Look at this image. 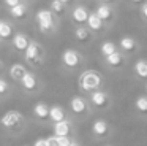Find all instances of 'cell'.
I'll return each instance as SVG.
<instances>
[{"label": "cell", "instance_id": "6da1fadb", "mask_svg": "<svg viewBox=\"0 0 147 146\" xmlns=\"http://www.w3.org/2000/svg\"><path fill=\"white\" fill-rule=\"evenodd\" d=\"M79 87L86 92H93L101 86V76L98 75L96 72H92V70H87V72L81 73L79 79Z\"/></svg>", "mask_w": 147, "mask_h": 146}, {"label": "cell", "instance_id": "7a4b0ae2", "mask_svg": "<svg viewBox=\"0 0 147 146\" xmlns=\"http://www.w3.org/2000/svg\"><path fill=\"white\" fill-rule=\"evenodd\" d=\"M36 22H38L40 32L43 33H49V32L54 30L55 24H54V14H52V10H40L35 16Z\"/></svg>", "mask_w": 147, "mask_h": 146}, {"label": "cell", "instance_id": "3957f363", "mask_svg": "<svg viewBox=\"0 0 147 146\" xmlns=\"http://www.w3.org/2000/svg\"><path fill=\"white\" fill-rule=\"evenodd\" d=\"M0 124L5 127V129L11 130V132H18L22 127V114L18 113V111H8L2 116Z\"/></svg>", "mask_w": 147, "mask_h": 146}, {"label": "cell", "instance_id": "277c9868", "mask_svg": "<svg viewBox=\"0 0 147 146\" xmlns=\"http://www.w3.org/2000/svg\"><path fill=\"white\" fill-rule=\"evenodd\" d=\"M24 53H26V60L32 65H40L43 62V48L36 41H30L29 48Z\"/></svg>", "mask_w": 147, "mask_h": 146}, {"label": "cell", "instance_id": "5b68a950", "mask_svg": "<svg viewBox=\"0 0 147 146\" xmlns=\"http://www.w3.org/2000/svg\"><path fill=\"white\" fill-rule=\"evenodd\" d=\"M81 60H82L81 54L74 49H67L62 54V62H63V65L68 67V68H76V67H79Z\"/></svg>", "mask_w": 147, "mask_h": 146}, {"label": "cell", "instance_id": "8992f818", "mask_svg": "<svg viewBox=\"0 0 147 146\" xmlns=\"http://www.w3.org/2000/svg\"><path fill=\"white\" fill-rule=\"evenodd\" d=\"M90 100H92V103L95 105L96 108H106L109 105V97H108V94L106 92H103V91H93L92 92V95H90Z\"/></svg>", "mask_w": 147, "mask_h": 146}, {"label": "cell", "instance_id": "52a82bcc", "mask_svg": "<svg viewBox=\"0 0 147 146\" xmlns=\"http://www.w3.org/2000/svg\"><path fill=\"white\" fill-rule=\"evenodd\" d=\"M70 108L74 114H82V113H86V110H87V103L82 97L76 95V97H73L70 100Z\"/></svg>", "mask_w": 147, "mask_h": 146}, {"label": "cell", "instance_id": "ba28073f", "mask_svg": "<svg viewBox=\"0 0 147 146\" xmlns=\"http://www.w3.org/2000/svg\"><path fill=\"white\" fill-rule=\"evenodd\" d=\"M71 130V122L70 121H59V122L54 124V133L57 136H68V133H70Z\"/></svg>", "mask_w": 147, "mask_h": 146}, {"label": "cell", "instance_id": "9c48e42d", "mask_svg": "<svg viewBox=\"0 0 147 146\" xmlns=\"http://www.w3.org/2000/svg\"><path fill=\"white\" fill-rule=\"evenodd\" d=\"M106 62H108V65L111 67V68H119V67L123 65V56H122V53H119V51H114L112 54L106 56Z\"/></svg>", "mask_w": 147, "mask_h": 146}, {"label": "cell", "instance_id": "30bf717a", "mask_svg": "<svg viewBox=\"0 0 147 146\" xmlns=\"http://www.w3.org/2000/svg\"><path fill=\"white\" fill-rule=\"evenodd\" d=\"M29 44H30V41H29V38H27L26 35H22V33L14 35L13 46H14V49H16V51H22V53H24V51L29 48Z\"/></svg>", "mask_w": 147, "mask_h": 146}, {"label": "cell", "instance_id": "8fae6325", "mask_svg": "<svg viewBox=\"0 0 147 146\" xmlns=\"http://www.w3.org/2000/svg\"><path fill=\"white\" fill-rule=\"evenodd\" d=\"M89 14L90 13L87 11L84 6H76V8L73 10V21L78 22V24H84V22H87V19H89Z\"/></svg>", "mask_w": 147, "mask_h": 146}, {"label": "cell", "instance_id": "7c38bea8", "mask_svg": "<svg viewBox=\"0 0 147 146\" xmlns=\"http://www.w3.org/2000/svg\"><path fill=\"white\" fill-rule=\"evenodd\" d=\"M87 25H89L90 30H96V32H98V30H101V29H103V19L96 14V11L95 13H90L89 19H87Z\"/></svg>", "mask_w": 147, "mask_h": 146}, {"label": "cell", "instance_id": "4fadbf2b", "mask_svg": "<svg viewBox=\"0 0 147 146\" xmlns=\"http://www.w3.org/2000/svg\"><path fill=\"white\" fill-rule=\"evenodd\" d=\"M108 130H109V124L106 122L105 119L95 121V122H93V126H92V132L95 133V135H98V136L106 135V133H108Z\"/></svg>", "mask_w": 147, "mask_h": 146}, {"label": "cell", "instance_id": "5bb4252c", "mask_svg": "<svg viewBox=\"0 0 147 146\" xmlns=\"http://www.w3.org/2000/svg\"><path fill=\"white\" fill-rule=\"evenodd\" d=\"M21 84H22V87L26 89V91H35L36 89V78L32 73L27 72L26 75L22 76V79H21Z\"/></svg>", "mask_w": 147, "mask_h": 146}, {"label": "cell", "instance_id": "9a60e30c", "mask_svg": "<svg viewBox=\"0 0 147 146\" xmlns=\"http://www.w3.org/2000/svg\"><path fill=\"white\" fill-rule=\"evenodd\" d=\"M49 108L46 103H43V102H40V103H36L35 106H33V114H35V117H38V119H46V117H49Z\"/></svg>", "mask_w": 147, "mask_h": 146}, {"label": "cell", "instance_id": "2e32d148", "mask_svg": "<svg viewBox=\"0 0 147 146\" xmlns=\"http://www.w3.org/2000/svg\"><path fill=\"white\" fill-rule=\"evenodd\" d=\"M26 73H27L26 67L21 65V63H14V65H11V68H10V76L13 79H16V81H21Z\"/></svg>", "mask_w": 147, "mask_h": 146}, {"label": "cell", "instance_id": "e0dca14e", "mask_svg": "<svg viewBox=\"0 0 147 146\" xmlns=\"http://www.w3.org/2000/svg\"><path fill=\"white\" fill-rule=\"evenodd\" d=\"M49 117H51L54 122H59V121L65 119V111L62 106H59V105H54V106L49 108Z\"/></svg>", "mask_w": 147, "mask_h": 146}, {"label": "cell", "instance_id": "ac0fdd59", "mask_svg": "<svg viewBox=\"0 0 147 146\" xmlns=\"http://www.w3.org/2000/svg\"><path fill=\"white\" fill-rule=\"evenodd\" d=\"M96 14L100 16V18L103 19V21H111L112 18V10L109 5H106V3H101V5H98V8H96Z\"/></svg>", "mask_w": 147, "mask_h": 146}, {"label": "cell", "instance_id": "d6986e66", "mask_svg": "<svg viewBox=\"0 0 147 146\" xmlns=\"http://www.w3.org/2000/svg\"><path fill=\"white\" fill-rule=\"evenodd\" d=\"M120 48L123 51H127V53H131V51L136 49V41L131 37H122L120 38Z\"/></svg>", "mask_w": 147, "mask_h": 146}, {"label": "cell", "instance_id": "ffe728a7", "mask_svg": "<svg viewBox=\"0 0 147 146\" xmlns=\"http://www.w3.org/2000/svg\"><path fill=\"white\" fill-rule=\"evenodd\" d=\"M10 14L13 16V18H16V19H22L24 16L27 14L26 5H22V3H18L16 6H11V8H10Z\"/></svg>", "mask_w": 147, "mask_h": 146}, {"label": "cell", "instance_id": "44dd1931", "mask_svg": "<svg viewBox=\"0 0 147 146\" xmlns=\"http://www.w3.org/2000/svg\"><path fill=\"white\" fill-rule=\"evenodd\" d=\"M134 73H136L139 78L147 79V62L146 60H138L134 63Z\"/></svg>", "mask_w": 147, "mask_h": 146}, {"label": "cell", "instance_id": "7402d4cb", "mask_svg": "<svg viewBox=\"0 0 147 146\" xmlns=\"http://www.w3.org/2000/svg\"><path fill=\"white\" fill-rule=\"evenodd\" d=\"M13 37V27L8 22H0V38L2 40H8Z\"/></svg>", "mask_w": 147, "mask_h": 146}, {"label": "cell", "instance_id": "603a6c76", "mask_svg": "<svg viewBox=\"0 0 147 146\" xmlns=\"http://www.w3.org/2000/svg\"><path fill=\"white\" fill-rule=\"evenodd\" d=\"M90 29H87V27H82V25H81V27H78L76 29V32H74V35H76V40L78 41H89L90 40Z\"/></svg>", "mask_w": 147, "mask_h": 146}, {"label": "cell", "instance_id": "cb8c5ba5", "mask_svg": "<svg viewBox=\"0 0 147 146\" xmlns=\"http://www.w3.org/2000/svg\"><path fill=\"white\" fill-rule=\"evenodd\" d=\"M134 106L139 113H147V97H144V95L138 97L136 102H134Z\"/></svg>", "mask_w": 147, "mask_h": 146}, {"label": "cell", "instance_id": "d4e9b609", "mask_svg": "<svg viewBox=\"0 0 147 146\" xmlns=\"http://www.w3.org/2000/svg\"><path fill=\"white\" fill-rule=\"evenodd\" d=\"M100 51H101V54L106 57V56H109V54H112L114 51H117V49H115V44L112 43V41H105V43L101 44V49Z\"/></svg>", "mask_w": 147, "mask_h": 146}, {"label": "cell", "instance_id": "484cf974", "mask_svg": "<svg viewBox=\"0 0 147 146\" xmlns=\"http://www.w3.org/2000/svg\"><path fill=\"white\" fill-rule=\"evenodd\" d=\"M65 3L63 2H60V0H52L51 2V10H52V13H57V14H62V13L65 11Z\"/></svg>", "mask_w": 147, "mask_h": 146}, {"label": "cell", "instance_id": "4316f807", "mask_svg": "<svg viewBox=\"0 0 147 146\" xmlns=\"http://www.w3.org/2000/svg\"><path fill=\"white\" fill-rule=\"evenodd\" d=\"M8 89H10L8 83L5 81V79H0V95H5L8 92Z\"/></svg>", "mask_w": 147, "mask_h": 146}, {"label": "cell", "instance_id": "83f0119b", "mask_svg": "<svg viewBox=\"0 0 147 146\" xmlns=\"http://www.w3.org/2000/svg\"><path fill=\"white\" fill-rule=\"evenodd\" d=\"M57 136V135H55ZM57 143H59V146H70V138L68 136H57Z\"/></svg>", "mask_w": 147, "mask_h": 146}, {"label": "cell", "instance_id": "f1b7e54d", "mask_svg": "<svg viewBox=\"0 0 147 146\" xmlns=\"http://www.w3.org/2000/svg\"><path fill=\"white\" fill-rule=\"evenodd\" d=\"M33 146H49L48 145V138H38L35 143H33Z\"/></svg>", "mask_w": 147, "mask_h": 146}, {"label": "cell", "instance_id": "f546056e", "mask_svg": "<svg viewBox=\"0 0 147 146\" xmlns=\"http://www.w3.org/2000/svg\"><path fill=\"white\" fill-rule=\"evenodd\" d=\"M48 145L49 146H59V143H57V136H49L48 138Z\"/></svg>", "mask_w": 147, "mask_h": 146}, {"label": "cell", "instance_id": "4dcf8cb0", "mask_svg": "<svg viewBox=\"0 0 147 146\" xmlns=\"http://www.w3.org/2000/svg\"><path fill=\"white\" fill-rule=\"evenodd\" d=\"M141 14L144 16V19H147V2L142 3V6H141Z\"/></svg>", "mask_w": 147, "mask_h": 146}, {"label": "cell", "instance_id": "1f68e13d", "mask_svg": "<svg viewBox=\"0 0 147 146\" xmlns=\"http://www.w3.org/2000/svg\"><path fill=\"white\" fill-rule=\"evenodd\" d=\"M5 3L11 8V6H16L18 3H21V0H5Z\"/></svg>", "mask_w": 147, "mask_h": 146}, {"label": "cell", "instance_id": "d6a6232c", "mask_svg": "<svg viewBox=\"0 0 147 146\" xmlns=\"http://www.w3.org/2000/svg\"><path fill=\"white\" fill-rule=\"evenodd\" d=\"M131 2H133V3H138V5H142L144 0H131Z\"/></svg>", "mask_w": 147, "mask_h": 146}, {"label": "cell", "instance_id": "836d02e7", "mask_svg": "<svg viewBox=\"0 0 147 146\" xmlns=\"http://www.w3.org/2000/svg\"><path fill=\"white\" fill-rule=\"evenodd\" d=\"M70 146H81V145H79V143H76V141H71Z\"/></svg>", "mask_w": 147, "mask_h": 146}, {"label": "cell", "instance_id": "e575fe53", "mask_svg": "<svg viewBox=\"0 0 147 146\" xmlns=\"http://www.w3.org/2000/svg\"><path fill=\"white\" fill-rule=\"evenodd\" d=\"M103 3H109V2H112V0H101Z\"/></svg>", "mask_w": 147, "mask_h": 146}, {"label": "cell", "instance_id": "d590c367", "mask_svg": "<svg viewBox=\"0 0 147 146\" xmlns=\"http://www.w3.org/2000/svg\"><path fill=\"white\" fill-rule=\"evenodd\" d=\"M60 2H63V3H68V2H70V0H60Z\"/></svg>", "mask_w": 147, "mask_h": 146}, {"label": "cell", "instance_id": "8d00e7d4", "mask_svg": "<svg viewBox=\"0 0 147 146\" xmlns=\"http://www.w3.org/2000/svg\"><path fill=\"white\" fill-rule=\"evenodd\" d=\"M0 72H2V62H0Z\"/></svg>", "mask_w": 147, "mask_h": 146}, {"label": "cell", "instance_id": "74e56055", "mask_svg": "<svg viewBox=\"0 0 147 146\" xmlns=\"http://www.w3.org/2000/svg\"><path fill=\"white\" fill-rule=\"evenodd\" d=\"M146 91H147V84H146Z\"/></svg>", "mask_w": 147, "mask_h": 146}]
</instances>
